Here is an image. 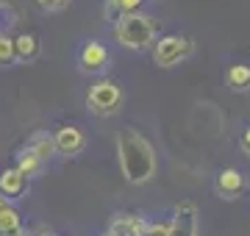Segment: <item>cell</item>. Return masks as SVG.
<instances>
[{
    "mask_svg": "<svg viewBox=\"0 0 250 236\" xmlns=\"http://www.w3.org/2000/svg\"><path fill=\"white\" fill-rule=\"evenodd\" d=\"M239 147L250 156V125L245 128V131H242V137H239Z\"/></svg>",
    "mask_w": 250,
    "mask_h": 236,
    "instance_id": "44dd1931",
    "label": "cell"
},
{
    "mask_svg": "<svg viewBox=\"0 0 250 236\" xmlns=\"http://www.w3.org/2000/svg\"><path fill=\"white\" fill-rule=\"evenodd\" d=\"M225 83L231 92H250V64L236 61L225 70Z\"/></svg>",
    "mask_w": 250,
    "mask_h": 236,
    "instance_id": "7c38bea8",
    "label": "cell"
},
{
    "mask_svg": "<svg viewBox=\"0 0 250 236\" xmlns=\"http://www.w3.org/2000/svg\"><path fill=\"white\" fill-rule=\"evenodd\" d=\"M14 61H17V56H14V39L6 34V37H0V67H11Z\"/></svg>",
    "mask_w": 250,
    "mask_h": 236,
    "instance_id": "ac0fdd59",
    "label": "cell"
},
{
    "mask_svg": "<svg viewBox=\"0 0 250 236\" xmlns=\"http://www.w3.org/2000/svg\"><path fill=\"white\" fill-rule=\"evenodd\" d=\"M0 236H6V234H3V231H0Z\"/></svg>",
    "mask_w": 250,
    "mask_h": 236,
    "instance_id": "cb8c5ba5",
    "label": "cell"
},
{
    "mask_svg": "<svg viewBox=\"0 0 250 236\" xmlns=\"http://www.w3.org/2000/svg\"><path fill=\"white\" fill-rule=\"evenodd\" d=\"M159 37V20L142 11H128L114 22V39L125 50H147Z\"/></svg>",
    "mask_w": 250,
    "mask_h": 236,
    "instance_id": "7a4b0ae2",
    "label": "cell"
},
{
    "mask_svg": "<svg viewBox=\"0 0 250 236\" xmlns=\"http://www.w3.org/2000/svg\"><path fill=\"white\" fill-rule=\"evenodd\" d=\"M145 0H106V14L111 22H117V17H123L128 11H142Z\"/></svg>",
    "mask_w": 250,
    "mask_h": 236,
    "instance_id": "2e32d148",
    "label": "cell"
},
{
    "mask_svg": "<svg viewBox=\"0 0 250 236\" xmlns=\"http://www.w3.org/2000/svg\"><path fill=\"white\" fill-rule=\"evenodd\" d=\"M111 64V53L108 47L98 39H86L83 45L78 47V70L86 75H103Z\"/></svg>",
    "mask_w": 250,
    "mask_h": 236,
    "instance_id": "5b68a950",
    "label": "cell"
},
{
    "mask_svg": "<svg viewBox=\"0 0 250 236\" xmlns=\"http://www.w3.org/2000/svg\"><path fill=\"white\" fill-rule=\"evenodd\" d=\"M170 222H172L170 236H197V206L189 203V200L187 203H178Z\"/></svg>",
    "mask_w": 250,
    "mask_h": 236,
    "instance_id": "ba28073f",
    "label": "cell"
},
{
    "mask_svg": "<svg viewBox=\"0 0 250 236\" xmlns=\"http://www.w3.org/2000/svg\"><path fill=\"white\" fill-rule=\"evenodd\" d=\"M214 186H217V195L223 200H236L248 192V178L236 167H225V170H220Z\"/></svg>",
    "mask_w": 250,
    "mask_h": 236,
    "instance_id": "52a82bcc",
    "label": "cell"
},
{
    "mask_svg": "<svg viewBox=\"0 0 250 236\" xmlns=\"http://www.w3.org/2000/svg\"><path fill=\"white\" fill-rule=\"evenodd\" d=\"M17 9L11 6V3H6V0H0V37H6V34H11L14 31V25H17Z\"/></svg>",
    "mask_w": 250,
    "mask_h": 236,
    "instance_id": "e0dca14e",
    "label": "cell"
},
{
    "mask_svg": "<svg viewBox=\"0 0 250 236\" xmlns=\"http://www.w3.org/2000/svg\"><path fill=\"white\" fill-rule=\"evenodd\" d=\"M108 231L117 236H145L147 231V219L142 214H128V211H120L111 217L108 222Z\"/></svg>",
    "mask_w": 250,
    "mask_h": 236,
    "instance_id": "30bf717a",
    "label": "cell"
},
{
    "mask_svg": "<svg viewBox=\"0 0 250 236\" xmlns=\"http://www.w3.org/2000/svg\"><path fill=\"white\" fill-rule=\"evenodd\" d=\"M50 137H53L56 153H59V156H67V158L83 153V147H86V134H83L78 125H72V122H64V125H59L53 134H50Z\"/></svg>",
    "mask_w": 250,
    "mask_h": 236,
    "instance_id": "8992f818",
    "label": "cell"
},
{
    "mask_svg": "<svg viewBox=\"0 0 250 236\" xmlns=\"http://www.w3.org/2000/svg\"><path fill=\"white\" fill-rule=\"evenodd\" d=\"M28 147H31V150H34V153L39 156V158H42L45 164H47V161H50V158L56 156L53 137H50L47 131H36L34 137H31V142H28Z\"/></svg>",
    "mask_w": 250,
    "mask_h": 236,
    "instance_id": "5bb4252c",
    "label": "cell"
},
{
    "mask_svg": "<svg viewBox=\"0 0 250 236\" xmlns=\"http://www.w3.org/2000/svg\"><path fill=\"white\" fill-rule=\"evenodd\" d=\"M123 103H125V92L111 78L95 81L89 86V92H86V109L92 114H98V117H114V114H120Z\"/></svg>",
    "mask_w": 250,
    "mask_h": 236,
    "instance_id": "3957f363",
    "label": "cell"
},
{
    "mask_svg": "<svg viewBox=\"0 0 250 236\" xmlns=\"http://www.w3.org/2000/svg\"><path fill=\"white\" fill-rule=\"evenodd\" d=\"M117 158H120V170L128 183L145 186L156 178V170H159L156 147L145 134L134 128H123L117 134Z\"/></svg>",
    "mask_w": 250,
    "mask_h": 236,
    "instance_id": "6da1fadb",
    "label": "cell"
},
{
    "mask_svg": "<svg viewBox=\"0 0 250 236\" xmlns=\"http://www.w3.org/2000/svg\"><path fill=\"white\" fill-rule=\"evenodd\" d=\"M100 236H117V234H111V231H106V234H100Z\"/></svg>",
    "mask_w": 250,
    "mask_h": 236,
    "instance_id": "603a6c76",
    "label": "cell"
},
{
    "mask_svg": "<svg viewBox=\"0 0 250 236\" xmlns=\"http://www.w3.org/2000/svg\"><path fill=\"white\" fill-rule=\"evenodd\" d=\"M20 225H22L20 211L11 206V200H6L0 195V231H3V234H11V231H17Z\"/></svg>",
    "mask_w": 250,
    "mask_h": 236,
    "instance_id": "9a60e30c",
    "label": "cell"
},
{
    "mask_svg": "<svg viewBox=\"0 0 250 236\" xmlns=\"http://www.w3.org/2000/svg\"><path fill=\"white\" fill-rule=\"evenodd\" d=\"M170 231H172L170 219H156V222H147L145 236H170Z\"/></svg>",
    "mask_w": 250,
    "mask_h": 236,
    "instance_id": "d6986e66",
    "label": "cell"
},
{
    "mask_svg": "<svg viewBox=\"0 0 250 236\" xmlns=\"http://www.w3.org/2000/svg\"><path fill=\"white\" fill-rule=\"evenodd\" d=\"M39 236H56V234H47V231H39Z\"/></svg>",
    "mask_w": 250,
    "mask_h": 236,
    "instance_id": "7402d4cb",
    "label": "cell"
},
{
    "mask_svg": "<svg viewBox=\"0 0 250 236\" xmlns=\"http://www.w3.org/2000/svg\"><path fill=\"white\" fill-rule=\"evenodd\" d=\"M14 167L22 170L28 178H36V175H42V170H45V161H42V158H39V156L25 145V147H20L17 156H14Z\"/></svg>",
    "mask_w": 250,
    "mask_h": 236,
    "instance_id": "4fadbf2b",
    "label": "cell"
},
{
    "mask_svg": "<svg viewBox=\"0 0 250 236\" xmlns=\"http://www.w3.org/2000/svg\"><path fill=\"white\" fill-rule=\"evenodd\" d=\"M39 53H42V42H39L36 34H17L14 37V56H17V61L28 64V61H34Z\"/></svg>",
    "mask_w": 250,
    "mask_h": 236,
    "instance_id": "8fae6325",
    "label": "cell"
},
{
    "mask_svg": "<svg viewBox=\"0 0 250 236\" xmlns=\"http://www.w3.org/2000/svg\"><path fill=\"white\" fill-rule=\"evenodd\" d=\"M70 3H72V0H47V3L42 6V9L50 11V14H56V11H64L67 6H70Z\"/></svg>",
    "mask_w": 250,
    "mask_h": 236,
    "instance_id": "ffe728a7",
    "label": "cell"
},
{
    "mask_svg": "<svg viewBox=\"0 0 250 236\" xmlns=\"http://www.w3.org/2000/svg\"><path fill=\"white\" fill-rule=\"evenodd\" d=\"M153 61L161 70H170V67H178L181 61H187L189 56L195 53V42L184 34H164V37H156L153 42Z\"/></svg>",
    "mask_w": 250,
    "mask_h": 236,
    "instance_id": "277c9868",
    "label": "cell"
},
{
    "mask_svg": "<svg viewBox=\"0 0 250 236\" xmlns=\"http://www.w3.org/2000/svg\"><path fill=\"white\" fill-rule=\"evenodd\" d=\"M28 189H31V178H28L22 170H17V167H6V170L0 173V195H3L6 200L22 197Z\"/></svg>",
    "mask_w": 250,
    "mask_h": 236,
    "instance_id": "9c48e42d",
    "label": "cell"
}]
</instances>
